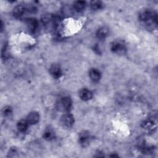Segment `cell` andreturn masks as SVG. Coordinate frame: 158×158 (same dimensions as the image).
I'll use <instances>...</instances> for the list:
<instances>
[{
    "label": "cell",
    "instance_id": "cell-14",
    "mask_svg": "<svg viewBox=\"0 0 158 158\" xmlns=\"http://www.w3.org/2000/svg\"><path fill=\"white\" fill-rule=\"evenodd\" d=\"M86 6V2L83 1H77L73 3V8L78 12L83 10Z\"/></svg>",
    "mask_w": 158,
    "mask_h": 158
},
{
    "label": "cell",
    "instance_id": "cell-8",
    "mask_svg": "<svg viewBox=\"0 0 158 158\" xmlns=\"http://www.w3.org/2000/svg\"><path fill=\"white\" fill-rule=\"evenodd\" d=\"M79 96L83 101H88L93 97V93L91 91L87 89H83L79 93Z\"/></svg>",
    "mask_w": 158,
    "mask_h": 158
},
{
    "label": "cell",
    "instance_id": "cell-12",
    "mask_svg": "<svg viewBox=\"0 0 158 158\" xmlns=\"http://www.w3.org/2000/svg\"><path fill=\"white\" fill-rule=\"evenodd\" d=\"M109 35V29L106 27H102L99 28L96 33V36L99 39L102 40L106 38Z\"/></svg>",
    "mask_w": 158,
    "mask_h": 158
},
{
    "label": "cell",
    "instance_id": "cell-6",
    "mask_svg": "<svg viewBox=\"0 0 158 158\" xmlns=\"http://www.w3.org/2000/svg\"><path fill=\"white\" fill-rule=\"evenodd\" d=\"M50 73L56 78H59L62 75V72L60 67L57 64H53L50 67Z\"/></svg>",
    "mask_w": 158,
    "mask_h": 158
},
{
    "label": "cell",
    "instance_id": "cell-10",
    "mask_svg": "<svg viewBox=\"0 0 158 158\" xmlns=\"http://www.w3.org/2000/svg\"><path fill=\"white\" fill-rule=\"evenodd\" d=\"M60 104L64 110H69L72 107V100L68 96L64 97L60 101Z\"/></svg>",
    "mask_w": 158,
    "mask_h": 158
},
{
    "label": "cell",
    "instance_id": "cell-18",
    "mask_svg": "<svg viewBox=\"0 0 158 158\" xmlns=\"http://www.w3.org/2000/svg\"><path fill=\"white\" fill-rule=\"evenodd\" d=\"M12 113V108L10 106H6L2 109V114L5 117H9Z\"/></svg>",
    "mask_w": 158,
    "mask_h": 158
},
{
    "label": "cell",
    "instance_id": "cell-3",
    "mask_svg": "<svg viewBox=\"0 0 158 158\" xmlns=\"http://www.w3.org/2000/svg\"><path fill=\"white\" fill-rule=\"evenodd\" d=\"M78 141L83 147H86L89 145L91 137L90 133L88 131H83L79 135Z\"/></svg>",
    "mask_w": 158,
    "mask_h": 158
},
{
    "label": "cell",
    "instance_id": "cell-11",
    "mask_svg": "<svg viewBox=\"0 0 158 158\" xmlns=\"http://www.w3.org/2000/svg\"><path fill=\"white\" fill-rule=\"evenodd\" d=\"M27 24L29 30L31 31H35L38 27V20L36 19H33V18L28 19L27 20Z\"/></svg>",
    "mask_w": 158,
    "mask_h": 158
},
{
    "label": "cell",
    "instance_id": "cell-16",
    "mask_svg": "<svg viewBox=\"0 0 158 158\" xmlns=\"http://www.w3.org/2000/svg\"><path fill=\"white\" fill-rule=\"evenodd\" d=\"M90 7L93 10H97L102 8V3L100 1H93L90 2Z\"/></svg>",
    "mask_w": 158,
    "mask_h": 158
},
{
    "label": "cell",
    "instance_id": "cell-7",
    "mask_svg": "<svg viewBox=\"0 0 158 158\" xmlns=\"http://www.w3.org/2000/svg\"><path fill=\"white\" fill-rule=\"evenodd\" d=\"M89 77L91 79V80L94 82L99 81L101 77V72L96 69H91L89 72Z\"/></svg>",
    "mask_w": 158,
    "mask_h": 158
},
{
    "label": "cell",
    "instance_id": "cell-15",
    "mask_svg": "<svg viewBox=\"0 0 158 158\" xmlns=\"http://www.w3.org/2000/svg\"><path fill=\"white\" fill-rule=\"evenodd\" d=\"M28 122L27 120H20L18 123H17V128L20 131H25L27 127H28Z\"/></svg>",
    "mask_w": 158,
    "mask_h": 158
},
{
    "label": "cell",
    "instance_id": "cell-2",
    "mask_svg": "<svg viewBox=\"0 0 158 158\" xmlns=\"http://www.w3.org/2000/svg\"><path fill=\"white\" fill-rule=\"evenodd\" d=\"M112 52L118 54H123L126 52V47L121 41H115L111 45Z\"/></svg>",
    "mask_w": 158,
    "mask_h": 158
},
{
    "label": "cell",
    "instance_id": "cell-4",
    "mask_svg": "<svg viewBox=\"0 0 158 158\" xmlns=\"http://www.w3.org/2000/svg\"><path fill=\"white\" fill-rule=\"evenodd\" d=\"M60 123L64 127L70 128L74 123V118L71 114H64L60 118Z\"/></svg>",
    "mask_w": 158,
    "mask_h": 158
},
{
    "label": "cell",
    "instance_id": "cell-13",
    "mask_svg": "<svg viewBox=\"0 0 158 158\" xmlns=\"http://www.w3.org/2000/svg\"><path fill=\"white\" fill-rule=\"evenodd\" d=\"M156 125V123H154V120L152 119H148L144 120L143 123H142V127L144 129L150 130V131H152L154 128V125Z\"/></svg>",
    "mask_w": 158,
    "mask_h": 158
},
{
    "label": "cell",
    "instance_id": "cell-1",
    "mask_svg": "<svg viewBox=\"0 0 158 158\" xmlns=\"http://www.w3.org/2000/svg\"><path fill=\"white\" fill-rule=\"evenodd\" d=\"M139 19L141 21L145 22L149 26H157V15L154 11L149 9H143L139 14Z\"/></svg>",
    "mask_w": 158,
    "mask_h": 158
},
{
    "label": "cell",
    "instance_id": "cell-5",
    "mask_svg": "<svg viewBox=\"0 0 158 158\" xmlns=\"http://www.w3.org/2000/svg\"><path fill=\"white\" fill-rule=\"evenodd\" d=\"M39 120H40V115L38 112H35V111L29 113V114L28 115L27 118V120L28 123L30 124H31V125L37 123L38 122Z\"/></svg>",
    "mask_w": 158,
    "mask_h": 158
},
{
    "label": "cell",
    "instance_id": "cell-17",
    "mask_svg": "<svg viewBox=\"0 0 158 158\" xmlns=\"http://www.w3.org/2000/svg\"><path fill=\"white\" fill-rule=\"evenodd\" d=\"M43 138L46 140H51L54 138V133L51 130H46L43 134Z\"/></svg>",
    "mask_w": 158,
    "mask_h": 158
},
{
    "label": "cell",
    "instance_id": "cell-9",
    "mask_svg": "<svg viewBox=\"0 0 158 158\" xmlns=\"http://www.w3.org/2000/svg\"><path fill=\"white\" fill-rule=\"evenodd\" d=\"M25 11V7L22 4H20V5L16 6L14 8L12 13L15 17L19 18L23 15Z\"/></svg>",
    "mask_w": 158,
    "mask_h": 158
}]
</instances>
